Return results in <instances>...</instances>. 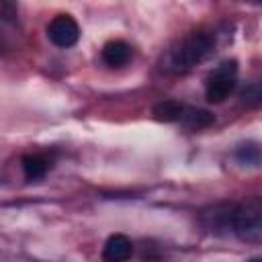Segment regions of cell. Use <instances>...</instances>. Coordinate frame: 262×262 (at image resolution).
Wrapping results in <instances>:
<instances>
[{
	"label": "cell",
	"instance_id": "6",
	"mask_svg": "<svg viewBox=\"0 0 262 262\" xmlns=\"http://www.w3.org/2000/svg\"><path fill=\"white\" fill-rule=\"evenodd\" d=\"M133 256V242L125 233H113L102 246L104 262H127Z\"/></svg>",
	"mask_w": 262,
	"mask_h": 262
},
{
	"label": "cell",
	"instance_id": "1",
	"mask_svg": "<svg viewBox=\"0 0 262 262\" xmlns=\"http://www.w3.org/2000/svg\"><path fill=\"white\" fill-rule=\"evenodd\" d=\"M213 51H215V33L199 29L182 37L168 51L162 68L172 74H186L194 66L203 63L209 55H213Z\"/></svg>",
	"mask_w": 262,
	"mask_h": 262
},
{
	"label": "cell",
	"instance_id": "3",
	"mask_svg": "<svg viewBox=\"0 0 262 262\" xmlns=\"http://www.w3.org/2000/svg\"><path fill=\"white\" fill-rule=\"evenodd\" d=\"M237 201H221L199 211V223L213 235H233Z\"/></svg>",
	"mask_w": 262,
	"mask_h": 262
},
{
	"label": "cell",
	"instance_id": "12",
	"mask_svg": "<svg viewBox=\"0 0 262 262\" xmlns=\"http://www.w3.org/2000/svg\"><path fill=\"white\" fill-rule=\"evenodd\" d=\"M260 98H262V92H260V84L258 82H250L248 88L242 92V100L246 104H250V106H258Z\"/></svg>",
	"mask_w": 262,
	"mask_h": 262
},
{
	"label": "cell",
	"instance_id": "2",
	"mask_svg": "<svg viewBox=\"0 0 262 262\" xmlns=\"http://www.w3.org/2000/svg\"><path fill=\"white\" fill-rule=\"evenodd\" d=\"M233 235L258 244L262 237V203L260 196H250L246 201H237V213H235V225H233Z\"/></svg>",
	"mask_w": 262,
	"mask_h": 262
},
{
	"label": "cell",
	"instance_id": "8",
	"mask_svg": "<svg viewBox=\"0 0 262 262\" xmlns=\"http://www.w3.org/2000/svg\"><path fill=\"white\" fill-rule=\"evenodd\" d=\"M20 166H23L27 180H41L51 168V158H47L43 154H27V156H23Z\"/></svg>",
	"mask_w": 262,
	"mask_h": 262
},
{
	"label": "cell",
	"instance_id": "10",
	"mask_svg": "<svg viewBox=\"0 0 262 262\" xmlns=\"http://www.w3.org/2000/svg\"><path fill=\"white\" fill-rule=\"evenodd\" d=\"M184 108H186L184 102L174 100V98H166V100H160L154 106V117L158 121H164V123H180V119L184 115Z\"/></svg>",
	"mask_w": 262,
	"mask_h": 262
},
{
	"label": "cell",
	"instance_id": "13",
	"mask_svg": "<svg viewBox=\"0 0 262 262\" xmlns=\"http://www.w3.org/2000/svg\"><path fill=\"white\" fill-rule=\"evenodd\" d=\"M248 262H262V258H258V256H256V258H250Z\"/></svg>",
	"mask_w": 262,
	"mask_h": 262
},
{
	"label": "cell",
	"instance_id": "4",
	"mask_svg": "<svg viewBox=\"0 0 262 262\" xmlns=\"http://www.w3.org/2000/svg\"><path fill=\"white\" fill-rule=\"evenodd\" d=\"M237 61L235 59H225L221 61L205 80V96L209 102L219 104L223 102L237 86Z\"/></svg>",
	"mask_w": 262,
	"mask_h": 262
},
{
	"label": "cell",
	"instance_id": "9",
	"mask_svg": "<svg viewBox=\"0 0 262 262\" xmlns=\"http://www.w3.org/2000/svg\"><path fill=\"white\" fill-rule=\"evenodd\" d=\"M180 123H182L186 129H190V131H201V129L211 127V125L215 123V117H213V113H209V111H205V108L188 106V104H186Z\"/></svg>",
	"mask_w": 262,
	"mask_h": 262
},
{
	"label": "cell",
	"instance_id": "5",
	"mask_svg": "<svg viewBox=\"0 0 262 262\" xmlns=\"http://www.w3.org/2000/svg\"><path fill=\"white\" fill-rule=\"evenodd\" d=\"M47 37L49 41L59 49H70L80 39V25L72 14H55L47 25Z\"/></svg>",
	"mask_w": 262,
	"mask_h": 262
},
{
	"label": "cell",
	"instance_id": "7",
	"mask_svg": "<svg viewBox=\"0 0 262 262\" xmlns=\"http://www.w3.org/2000/svg\"><path fill=\"white\" fill-rule=\"evenodd\" d=\"M100 57L108 68H121L125 63H129V59L133 57V47L123 39H113V41L104 43Z\"/></svg>",
	"mask_w": 262,
	"mask_h": 262
},
{
	"label": "cell",
	"instance_id": "11",
	"mask_svg": "<svg viewBox=\"0 0 262 262\" xmlns=\"http://www.w3.org/2000/svg\"><path fill=\"white\" fill-rule=\"evenodd\" d=\"M235 160L244 166H258L260 164V143L246 141L235 147Z\"/></svg>",
	"mask_w": 262,
	"mask_h": 262
}]
</instances>
